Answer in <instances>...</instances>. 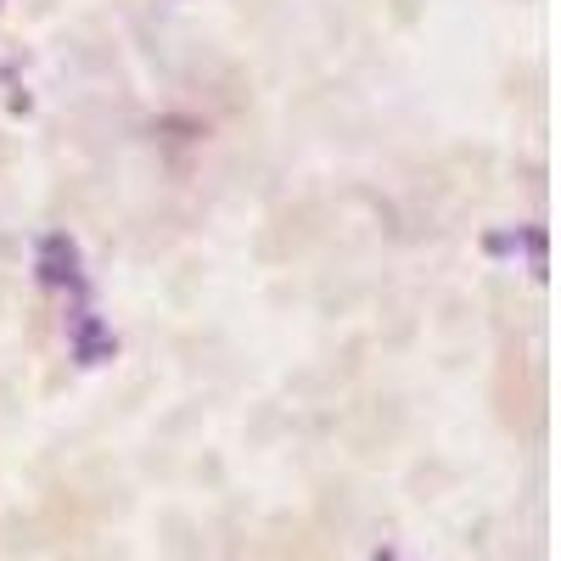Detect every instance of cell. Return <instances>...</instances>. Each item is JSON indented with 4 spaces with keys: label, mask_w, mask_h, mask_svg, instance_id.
I'll use <instances>...</instances> for the list:
<instances>
[]
</instances>
